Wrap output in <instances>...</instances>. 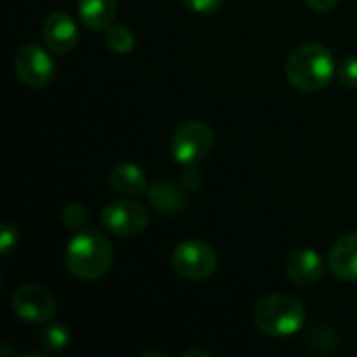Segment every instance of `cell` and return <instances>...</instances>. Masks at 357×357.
<instances>
[{"label":"cell","mask_w":357,"mask_h":357,"mask_svg":"<svg viewBox=\"0 0 357 357\" xmlns=\"http://www.w3.org/2000/svg\"><path fill=\"white\" fill-rule=\"evenodd\" d=\"M113 264V245L98 230H79L65 249V266L79 280L102 278Z\"/></svg>","instance_id":"6da1fadb"},{"label":"cell","mask_w":357,"mask_h":357,"mask_svg":"<svg viewBox=\"0 0 357 357\" xmlns=\"http://www.w3.org/2000/svg\"><path fill=\"white\" fill-rule=\"evenodd\" d=\"M287 77L301 92L324 90L335 75L333 52L318 42L301 44L287 59Z\"/></svg>","instance_id":"7a4b0ae2"},{"label":"cell","mask_w":357,"mask_h":357,"mask_svg":"<svg viewBox=\"0 0 357 357\" xmlns=\"http://www.w3.org/2000/svg\"><path fill=\"white\" fill-rule=\"evenodd\" d=\"M253 320L255 326L274 339H282V337H291L295 333H299L305 324V310L303 303L291 295H270L266 299H261L253 312Z\"/></svg>","instance_id":"3957f363"},{"label":"cell","mask_w":357,"mask_h":357,"mask_svg":"<svg viewBox=\"0 0 357 357\" xmlns=\"http://www.w3.org/2000/svg\"><path fill=\"white\" fill-rule=\"evenodd\" d=\"M172 264H174V270L182 278L201 282V280H207V278H211L215 274L218 255L207 243L190 238V241L180 243L174 249Z\"/></svg>","instance_id":"277c9868"},{"label":"cell","mask_w":357,"mask_h":357,"mask_svg":"<svg viewBox=\"0 0 357 357\" xmlns=\"http://www.w3.org/2000/svg\"><path fill=\"white\" fill-rule=\"evenodd\" d=\"M213 149V132L207 123L184 121L172 138V155L180 165H195L209 157Z\"/></svg>","instance_id":"5b68a950"},{"label":"cell","mask_w":357,"mask_h":357,"mask_svg":"<svg viewBox=\"0 0 357 357\" xmlns=\"http://www.w3.org/2000/svg\"><path fill=\"white\" fill-rule=\"evenodd\" d=\"M13 69L15 75L29 88H46L54 77V61L36 44H25L15 52Z\"/></svg>","instance_id":"8992f818"},{"label":"cell","mask_w":357,"mask_h":357,"mask_svg":"<svg viewBox=\"0 0 357 357\" xmlns=\"http://www.w3.org/2000/svg\"><path fill=\"white\" fill-rule=\"evenodd\" d=\"M100 224L117 236H136L149 226V209L136 201H117L102 209Z\"/></svg>","instance_id":"52a82bcc"},{"label":"cell","mask_w":357,"mask_h":357,"mask_svg":"<svg viewBox=\"0 0 357 357\" xmlns=\"http://www.w3.org/2000/svg\"><path fill=\"white\" fill-rule=\"evenodd\" d=\"M10 305H13L15 316L21 318L23 322H29V324L50 322V318L56 312L52 295L40 284L19 287L10 297Z\"/></svg>","instance_id":"ba28073f"},{"label":"cell","mask_w":357,"mask_h":357,"mask_svg":"<svg viewBox=\"0 0 357 357\" xmlns=\"http://www.w3.org/2000/svg\"><path fill=\"white\" fill-rule=\"evenodd\" d=\"M42 40L54 54H67L77 44V25L67 13H50L42 25Z\"/></svg>","instance_id":"9c48e42d"},{"label":"cell","mask_w":357,"mask_h":357,"mask_svg":"<svg viewBox=\"0 0 357 357\" xmlns=\"http://www.w3.org/2000/svg\"><path fill=\"white\" fill-rule=\"evenodd\" d=\"M287 276L299 287L316 284L324 274V259L314 249H297L287 259Z\"/></svg>","instance_id":"30bf717a"},{"label":"cell","mask_w":357,"mask_h":357,"mask_svg":"<svg viewBox=\"0 0 357 357\" xmlns=\"http://www.w3.org/2000/svg\"><path fill=\"white\" fill-rule=\"evenodd\" d=\"M328 268L337 278L345 282H357V232L341 236L333 245L328 253Z\"/></svg>","instance_id":"8fae6325"},{"label":"cell","mask_w":357,"mask_h":357,"mask_svg":"<svg viewBox=\"0 0 357 357\" xmlns=\"http://www.w3.org/2000/svg\"><path fill=\"white\" fill-rule=\"evenodd\" d=\"M109 184L121 197H138L149 188L144 172L134 163H121L113 167L109 176Z\"/></svg>","instance_id":"7c38bea8"},{"label":"cell","mask_w":357,"mask_h":357,"mask_svg":"<svg viewBox=\"0 0 357 357\" xmlns=\"http://www.w3.org/2000/svg\"><path fill=\"white\" fill-rule=\"evenodd\" d=\"M149 201L159 213H180L186 209V195L174 182H157L149 188Z\"/></svg>","instance_id":"4fadbf2b"},{"label":"cell","mask_w":357,"mask_h":357,"mask_svg":"<svg viewBox=\"0 0 357 357\" xmlns=\"http://www.w3.org/2000/svg\"><path fill=\"white\" fill-rule=\"evenodd\" d=\"M77 13L86 27L107 29L117 15V0H77Z\"/></svg>","instance_id":"5bb4252c"},{"label":"cell","mask_w":357,"mask_h":357,"mask_svg":"<svg viewBox=\"0 0 357 357\" xmlns=\"http://www.w3.org/2000/svg\"><path fill=\"white\" fill-rule=\"evenodd\" d=\"M40 343L46 354H61L69 345V331L59 322H50L42 328Z\"/></svg>","instance_id":"9a60e30c"},{"label":"cell","mask_w":357,"mask_h":357,"mask_svg":"<svg viewBox=\"0 0 357 357\" xmlns=\"http://www.w3.org/2000/svg\"><path fill=\"white\" fill-rule=\"evenodd\" d=\"M105 40H107L109 48H111L113 52H119V54H126V52H130V50L136 46L134 33H132L126 25H121V23H111V25L107 27Z\"/></svg>","instance_id":"2e32d148"},{"label":"cell","mask_w":357,"mask_h":357,"mask_svg":"<svg viewBox=\"0 0 357 357\" xmlns=\"http://www.w3.org/2000/svg\"><path fill=\"white\" fill-rule=\"evenodd\" d=\"M61 220H63V224H65V228H69V230H84V226H86V222H88V211L82 207V205H77V203H71V205H65V209H63V213H61Z\"/></svg>","instance_id":"e0dca14e"},{"label":"cell","mask_w":357,"mask_h":357,"mask_svg":"<svg viewBox=\"0 0 357 357\" xmlns=\"http://www.w3.org/2000/svg\"><path fill=\"white\" fill-rule=\"evenodd\" d=\"M339 79L343 82V86L357 90V54L356 56H349L341 69H339Z\"/></svg>","instance_id":"ac0fdd59"},{"label":"cell","mask_w":357,"mask_h":357,"mask_svg":"<svg viewBox=\"0 0 357 357\" xmlns=\"http://www.w3.org/2000/svg\"><path fill=\"white\" fill-rule=\"evenodd\" d=\"M17 243H19V232H17V228H15L10 222H6V224L2 226V232H0V251H2L4 255H8V253L17 247Z\"/></svg>","instance_id":"d6986e66"},{"label":"cell","mask_w":357,"mask_h":357,"mask_svg":"<svg viewBox=\"0 0 357 357\" xmlns=\"http://www.w3.org/2000/svg\"><path fill=\"white\" fill-rule=\"evenodd\" d=\"M182 2L199 15H211L222 6L224 0H182Z\"/></svg>","instance_id":"ffe728a7"},{"label":"cell","mask_w":357,"mask_h":357,"mask_svg":"<svg viewBox=\"0 0 357 357\" xmlns=\"http://www.w3.org/2000/svg\"><path fill=\"white\" fill-rule=\"evenodd\" d=\"M305 2H307V6H310L312 10L326 13V10H331V8H335L339 0H305Z\"/></svg>","instance_id":"44dd1931"},{"label":"cell","mask_w":357,"mask_h":357,"mask_svg":"<svg viewBox=\"0 0 357 357\" xmlns=\"http://www.w3.org/2000/svg\"><path fill=\"white\" fill-rule=\"evenodd\" d=\"M190 356H203V357H209V354H207V351H199V349H197V351H186V354H184V357H190Z\"/></svg>","instance_id":"7402d4cb"}]
</instances>
